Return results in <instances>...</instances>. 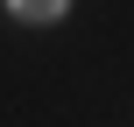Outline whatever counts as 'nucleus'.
I'll use <instances>...</instances> for the list:
<instances>
[{
  "label": "nucleus",
  "mask_w": 134,
  "mask_h": 127,
  "mask_svg": "<svg viewBox=\"0 0 134 127\" xmlns=\"http://www.w3.org/2000/svg\"><path fill=\"white\" fill-rule=\"evenodd\" d=\"M21 21H49V14H64V0H7Z\"/></svg>",
  "instance_id": "obj_1"
}]
</instances>
